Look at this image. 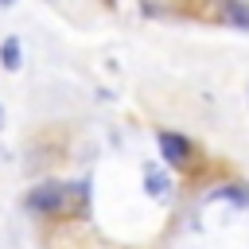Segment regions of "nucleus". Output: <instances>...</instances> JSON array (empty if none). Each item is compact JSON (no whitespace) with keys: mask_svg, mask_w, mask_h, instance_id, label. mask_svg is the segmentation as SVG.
<instances>
[{"mask_svg":"<svg viewBox=\"0 0 249 249\" xmlns=\"http://www.w3.org/2000/svg\"><path fill=\"white\" fill-rule=\"evenodd\" d=\"M62 198H66V187L62 183H39V187L27 191V210L54 214V210H62Z\"/></svg>","mask_w":249,"mask_h":249,"instance_id":"1","label":"nucleus"},{"mask_svg":"<svg viewBox=\"0 0 249 249\" xmlns=\"http://www.w3.org/2000/svg\"><path fill=\"white\" fill-rule=\"evenodd\" d=\"M156 144H160V156H163V163H171V167H183L187 160H191V140L183 136V132H160L156 136Z\"/></svg>","mask_w":249,"mask_h":249,"instance_id":"2","label":"nucleus"},{"mask_svg":"<svg viewBox=\"0 0 249 249\" xmlns=\"http://www.w3.org/2000/svg\"><path fill=\"white\" fill-rule=\"evenodd\" d=\"M0 66H4V70H19V66H23V47H19L16 35H8V39L0 43Z\"/></svg>","mask_w":249,"mask_h":249,"instance_id":"3","label":"nucleus"},{"mask_svg":"<svg viewBox=\"0 0 249 249\" xmlns=\"http://www.w3.org/2000/svg\"><path fill=\"white\" fill-rule=\"evenodd\" d=\"M226 19L237 23V27H249V8L241 0H226Z\"/></svg>","mask_w":249,"mask_h":249,"instance_id":"4","label":"nucleus"},{"mask_svg":"<svg viewBox=\"0 0 249 249\" xmlns=\"http://www.w3.org/2000/svg\"><path fill=\"white\" fill-rule=\"evenodd\" d=\"M0 128H4V105H0Z\"/></svg>","mask_w":249,"mask_h":249,"instance_id":"5","label":"nucleus"},{"mask_svg":"<svg viewBox=\"0 0 249 249\" xmlns=\"http://www.w3.org/2000/svg\"><path fill=\"white\" fill-rule=\"evenodd\" d=\"M0 4H4V8H12V4H16V0H0Z\"/></svg>","mask_w":249,"mask_h":249,"instance_id":"6","label":"nucleus"}]
</instances>
